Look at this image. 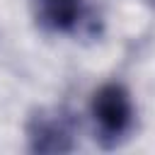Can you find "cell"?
<instances>
[{"instance_id":"1","label":"cell","mask_w":155,"mask_h":155,"mask_svg":"<svg viewBox=\"0 0 155 155\" xmlns=\"http://www.w3.org/2000/svg\"><path fill=\"white\" fill-rule=\"evenodd\" d=\"M92 116L99 131V138L107 148L116 145L133 124V102L128 90L121 82L102 85L92 97Z\"/></svg>"},{"instance_id":"2","label":"cell","mask_w":155,"mask_h":155,"mask_svg":"<svg viewBox=\"0 0 155 155\" xmlns=\"http://www.w3.org/2000/svg\"><path fill=\"white\" fill-rule=\"evenodd\" d=\"M29 145L36 153H68L73 150L68 119L58 111H39L29 121Z\"/></svg>"},{"instance_id":"3","label":"cell","mask_w":155,"mask_h":155,"mask_svg":"<svg viewBox=\"0 0 155 155\" xmlns=\"http://www.w3.org/2000/svg\"><path fill=\"white\" fill-rule=\"evenodd\" d=\"M82 15V0H39V19L53 31H70Z\"/></svg>"},{"instance_id":"4","label":"cell","mask_w":155,"mask_h":155,"mask_svg":"<svg viewBox=\"0 0 155 155\" xmlns=\"http://www.w3.org/2000/svg\"><path fill=\"white\" fill-rule=\"evenodd\" d=\"M150 2H153V5H155V0H150Z\"/></svg>"}]
</instances>
